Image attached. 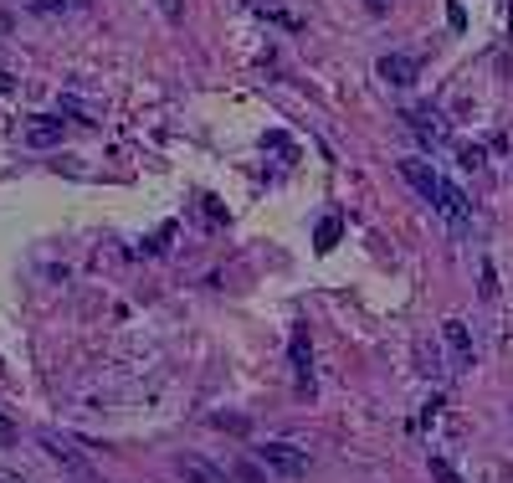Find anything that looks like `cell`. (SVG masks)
Segmentation results:
<instances>
[{"label":"cell","mask_w":513,"mask_h":483,"mask_svg":"<svg viewBox=\"0 0 513 483\" xmlns=\"http://www.w3.org/2000/svg\"><path fill=\"white\" fill-rule=\"evenodd\" d=\"M256 458L273 468V473H283V478H303L308 473V452L293 448V442H267V448H256Z\"/></svg>","instance_id":"6da1fadb"},{"label":"cell","mask_w":513,"mask_h":483,"mask_svg":"<svg viewBox=\"0 0 513 483\" xmlns=\"http://www.w3.org/2000/svg\"><path fill=\"white\" fill-rule=\"evenodd\" d=\"M401 175L411 180V185H416V195H421V201H432V206L442 201V191H447V180L436 175L426 160H401Z\"/></svg>","instance_id":"7a4b0ae2"},{"label":"cell","mask_w":513,"mask_h":483,"mask_svg":"<svg viewBox=\"0 0 513 483\" xmlns=\"http://www.w3.org/2000/svg\"><path fill=\"white\" fill-rule=\"evenodd\" d=\"M175 473L185 483H231V473H221L216 463H206L201 452H180V458H175Z\"/></svg>","instance_id":"3957f363"},{"label":"cell","mask_w":513,"mask_h":483,"mask_svg":"<svg viewBox=\"0 0 513 483\" xmlns=\"http://www.w3.org/2000/svg\"><path fill=\"white\" fill-rule=\"evenodd\" d=\"M36 442H42V448H47L51 458H57V463L72 468V473H88V458H82V452L72 448V437H62V432H51V427H42V432H36Z\"/></svg>","instance_id":"277c9868"},{"label":"cell","mask_w":513,"mask_h":483,"mask_svg":"<svg viewBox=\"0 0 513 483\" xmlns=\"http://www.w3.org/2000/svg\"><path fill=\"white\" fill-rule=\"evenodd\" d=\"M288 355H293V371H298V386L313 391V350H308V329L298 324L288 339Z\"/></svg>","instance_id":"5b68a950"},{"label":"cell","mask_w":513,"mask_h":483,"mask_svg":"<svg viewBox=\"0 0 513 483\" xmlns=\"http://www.w3.org/2000/svg\"><path fill=\"white\" fill-rule=\"evenodd\" d=\"M442 335H447V345H452V371H472V339H467V324L447 319L442 324Z\"/></svg>","instance_id":"8992f818"},{"label":"cell","mask_w":513,"mask_h":483,"mask_svg":"<svg viewBox=\"0 0 513 483\" xmlns=\"http://www.w3.org/2000/svg\"><path fill=\"white\" fill-rule=\"evenodd\" d=\"M380 78L396 82V88H406V82L421 78V62L416 57H401V52H390V57H380Z\"/></svg>","instance_id":"52a82bcc"},{"label":"cell","mask_w":513,"mask_h":483,"mask_svg":"<svg viewBox=\"0 0 513 483\" xmlns=\"http://www.w3.org/2000/svg\"><path fill=\"white\" fill-rule=\"evenodd\" d=\"M26 145H32V149H51V145H62V118H51V113L32 118V124H26Z\"/></svg>","instance_id":"ba28073f"},{"label":"cell","mask_w":513,"mask_h":483,"mask_svg":"<svg viewBox=\"0 0 513 483\" xmlns=\"http://www.w3.org/2000/svg\"><path fill=\"white\" fill-rule=\"evenodd\" d=\"M406 124H411L421 139H432V145L447 139V124H442V113H432V109H406Z\"/></svg>","instance_id":"9c48e42d"},{"label":"cell","mask_w":513,"mask_h":483,"mask_svg":"<svg viewBox=\"0 0 513 483\" xmlns=\"http://www.w3.org/2000/svg\"><path fill=\"white\" fill-rule=\"evenodd\" d=\"M339 232H344V222H339V216H323L313 247H319V252H334V247H339Z\"/></svg>","instance_id":"30bf717a"},{"label":"cell","mask_w":513,"mask_h":483,"mask_svg":"<svg viewBox=\"0 0 513 483\" xmlns=\"http://www.w3.org/2000/svg\"><path fill=\"white\" fill-rule=\"evenodd\" d=\"M231 478H237V483H267L256 463H231Z\"/></svg>","instance_id":"8fae6325"},{"label":"cell","mask_w":513,"mask_h":483,"mask_svg":"<svg viewBox=\"0 0 513 483\" xmlns=\"http://www.w3.org/2000/svg\"><path fill=\"white\" fill-rule=\"evenodd\" d=\"M432 478H436V483H462V478H457V468L442 463V458H432Z\"/></svg>","instance_id":"7c38bea8"},{"label":"cell","mask_w":513,"mask_h":483,"mask_svg":"<svg viewBox=\"0 0 513 483\" xmlns=\"http://www.w3.org/2000/svg\"><path fill=\"white\" fill-rule=\"evenodd\" d=\"M462 165H467V170H478V165H482V149L467 145V149H462Z\"/></svg>","instance_id":"4fadbf2b"},{"label":"cell","mask_w":513,"mask_h":483,"mask_svg":"<svg viewBox=\"0 0 513 483\" xmlns=\"http://www.w3.org/2000/svg\"><path fill=\"white\" fill-rule=\"evenodd\" d=\"M26 5H32V11H47V16L51 11H62V0H26Z\"/></svg>","instance_id":"5bb4252c"},{"label":"cell","mask_w":513,"mask_h":483,"mask_svg":"<svg viewBox=\"0 0 513 483\" xmlns=\"http://www.w3.org/2000/svg\"><path fill=\"white\" fill-rule=\"evenodd\" d=\"M160 5H164V16H170V21L185 16V5H180V0H160Z\"/></svg>","instance_id":"9a60e30c"},{"label":"cell","mask_w":513,"mask_h":483,"mask_svg":"<svg viewBox=\"0 0 513 483\" xmlns=\"http://www.w3.org/2000/svg\"><path fill=\"white\" fill-rule=\"evenodd\" d=\"M11 437H16V427H11V421L0 417V442H11Z\"/></svg>","instance_id":"2e32d148"},{"label":"cell","mask_w":513,"mask_h":483,"mask_svg":"<svg viewBox=\"0 0 513 483\" xmlns=\"http://www.w3.org/2000/svg\"><path fill=\"white\" fill-rule=\"evenodd\" d=\"M369 11H375V16H385V11H390V0H365Z\"/></svg>","instance_id":"e0dca14e"},{"label":"cell","mask_w":513,"mask_h":483,"mask_svg":"<svg viewBox=\"0 0 513 483\" xmlns=\"http://www.w3.org/2000/svg\"><path fill=\"white\" fill-rule=\"evenodd\" d=\"M0 93H11V72H0Z\"/></svg>","instance_id":"ac0fdd59"},{"label":"cell","mask_w":513,"mask_h":483,"mask_svg":"<svg viewBox=\"0 0 513 483\" xmlns=\"http://www.w3.org/2000/svg\"><path fill=\"white\" fill-rule=\"evenodd\" d=\"M508 26H513V11H508Z\"/></svg>","instance_id":"d6986e66"},{"label":"cell","mask_w":513,"mask_h":483,"mask_svg":"<svg viewBox=\"0 0 513 483\" xmlns=\"http://www.w3.org/2000/svg\"><path fill=\"white\" fill-rule=\"evenodd\" d=\"M0 375H5V365H0Z\"/></svg>","instance_id":"ffe728a7"}]
</instances>
